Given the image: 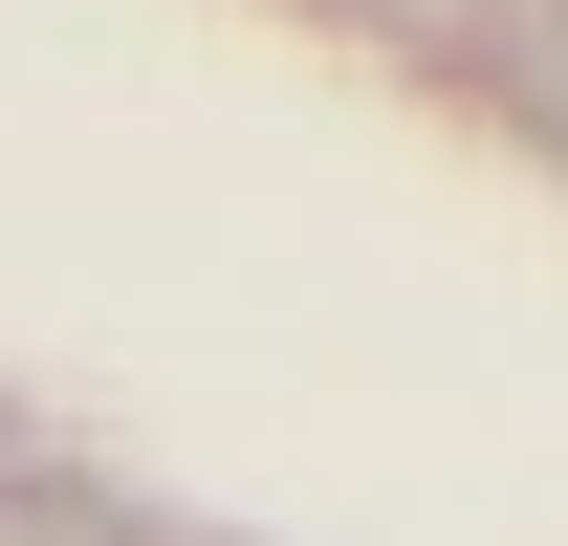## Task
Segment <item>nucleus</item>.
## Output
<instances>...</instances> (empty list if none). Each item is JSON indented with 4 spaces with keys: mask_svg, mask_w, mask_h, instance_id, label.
<instances>
[{
    "mask_svg": "<svg viewBox=\"0 0 568 546\" xmlns=\"http://www.w3.org/2000/svg\"><path fill=\"white\" fill-rule=\"evenodd\" d=\"M459 67H481L503 110H525V132L568 153V0H503V22H481V44H459Z\"/></svg>",
    "mask_w": 568,
    "mask_h": 546,
    "instance_id": "nucleus-1",
    "label": "nucleus"
},
{
    "mask_svg": "<svg viewBox=\"0 0 568 546\" xmlns=\"http://www.w3.org/2000/svg\"><path fill=\"white\" fill-rule=\"evenodd\" d=\"M0 546H132L110 503H67V481H0Z\"/></svg>",
    "mask_w": 568,
    "mask_h": 546,
    "instance_id": "nucleus-2",
    "label": "nucleus"
},
{
    "mask_svg": "<svg viewBox=\"0 0 568 546\" xmlns=\"http://www.w3.org/2000/svg\"><path fill=\"white\" fill-rule=\"evenodd\" d=\"M372 22H416V44H481V22H503V0H372Z\"/></svg>",
    "mask_w": 568,
    "mask_h": 546,
    "instance_id": "nucleus-3",
    "label": "nucleus"
}]
</instances>
